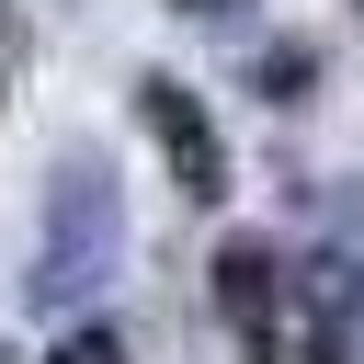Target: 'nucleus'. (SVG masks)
I'll return each instance as SVG.
<instances>
[{
    "label": "nucleus",
    "mask_w": 364,
    "mask_h": 364,
    "mask_svg": "<svg viewBox=\"0 0 364 364\" xmlns=\"http://www.w3.org/2000/svg\"><path fill=\"white\" fill-rule=\"evenodd\" d=\"M125 262V182L102 148H68L46 171V239H34V307H91Z\"/></svg>",
    "instance_id": "obj_1"
},
{
    "label": "nucleus",
    "mask_w": 364,
    "mask_h": 364,
    "mask_svg": "<svg viewBox=\"0 0 364 364\" xmlns=\"http://www.w3.org/2000/svg\"><path fill=\"white\" fill-rule=\"evenodd\" d=\"M205 273H216V318H228V341H239L250 364H273V353H284V284H296L284 250H273V239H228Z\"/></svg>",
    "instance_id": "obj_2"
},
{
    "label": "nucleus",
    "mask_w": 364,
    "mask_h": 364,
    "mask_svg": "<svg viewBox=\"0 0 364 364\" xmlns=\"http://www.w3.org/2000/svg\"><path fill=\"white\" fill-rule=\"evenodd\" d=\"M136 114H148V136H159V159H171V182L193 193V205H216L228 193V148H216V125H205V102L182 91V80H136Z\"/></svg>",
    "instance_id": "obj_3"
},
{
    "label": "nucleus",
    "mask_w": 364,
    "mask_h": 364,
    "mask_svg": "<svg viewBox=\"0 0 364 364\" xmlns=\"http://www.w3.org/2000/svg\"><path fill=\"white\" fill-rule=\"evenodd\" d=\"M46 364H125V330H102V318H91V330H68Z\"/></svg>",
    "instance_id": "obj_4"
},
{
    "label": "nucleus",
    "mask_w": 364,
    "mask_h": 364,
    "mask_svg": "<svg viewBox=\"0 0 364 364\" xmlns=\"http://www.w3.org/2000/svg\"><path fill=\"white\" fill-rule=\"evenodd\" d=\"M262 80H273V102H296V91H307V46H273V68H262Z\"/></svg>",
    "instance_id": "obj_5"
},
{
    "label": "nucleus",
    "mask_w": 364,
    "mask_h": 364,
    "mask_svg": "<svg viewBox=\"0 0 364 364\" xmlns=\"http://www.w3.org/2000/svg\"><path fill=\"white\" fill-rule=\"evenodd\" d=\"M171 11H193V23H216V11H239V0H171Z\"/></svg>",
    "instance_id": "obj_6"
}]
</instances>
